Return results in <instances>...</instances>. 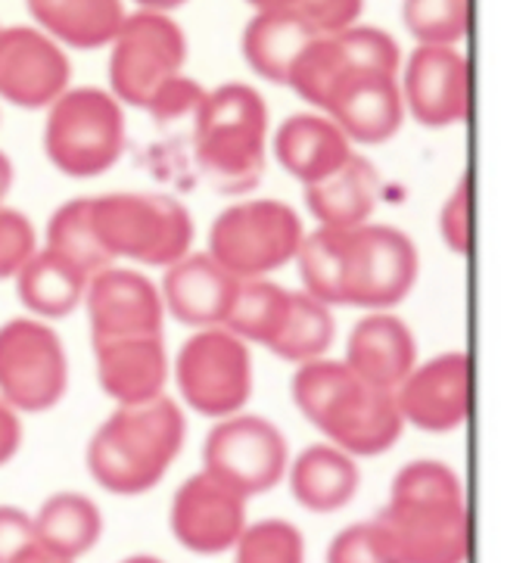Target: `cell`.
Listing matches in <instances>:
<instances>
[{
	"mask_svg": "<svg viewBox=\"0 0 532 563\" xmlns=\"http://www.w3.org/2000/svg\"><path fill=\"white\" fill-rule=\"evenodd\" d=\"M44 250H51L59 258H66L81 274L93 277L97 272L110 268L112 258L110 250L103 246V240L93 228L91 200H69L59 206L51 221H47V243Z\"/></svg>",
	"mask_w": 532,
	"mask_h": 563,
	"instance_id": "cell-32",
	"label": "cell"
},
{
	"mask_svg": "<svg viewBox=\"0 0 532 563\" xmlns=\"http://www.w3.org/2000/svg\"><path fill=\"white\" fill-rule=\"evenodd\" d=\"M474 367L467 352H445L414 371L396 389V405L404 423L423 433H452L470 418Z\"/></svg>",
	"mask_w": 532,
	"mask_h": 563,
	"instance_id": "cell-13",
	"label": "cell"
},
{
	"mask_svg": "<svg viewBox=\"0 0 532 563\" xmlns=\"http://www.w3.org/2000/svg\"><path fill=\"white\" fill-rule=\"evenodd\" d=\"M47 159L69 178H97L125 150V112L110 91L75 88L47 107Z\"/></svg>",
	"mask_w": 532,
	"mask_h": 563,
	"instance_id": "cell-5",
	"label": "cell"
},
{
	"mask_svg": "<svg viewBox=\"0 0 532 563\" xmlns=\"http://www.w3.org/2000/svg\"><path fill=\"white\" fill-rule=\"evenodd\" d=\"M268 107L250 85L206 91L193 112V153L200 172L221 194L253 190L265 168Z\"/></svg>",
	"mask_w": 532,
	"mask_h": 563,
	"instance_id": "cell-3",
	"label": "cell"
},
{
	"mask_svg": "<svg viewBox=\"0 0 532 563\" xmlns=\"http://www.w3.org/2000/svg\"><path fill=\"white\" fill-rule=\"evenodd\" d=\"M91 318L93 343L163 336L166 306L163 296L144 274L131 268H103L88 280L85 302Z\"/></svg>",
	"mask_w": 532,
	"mask_h": 563,
	"instance_id": "cell-15",
	"label": "cell"
},
{
	"mask_svg": "<svg viewBox=\"0 0 532 563\" xmlns=\"http://www.w3.org/2000/svg\"><path fill=\"white\" fill-rule=\"evenodd\" d=\"M365 0H296V13L312 25L318 35H336L358 25Z\"/></svg>",
	"mask_w": 532,
	"mask_h": 563,
	"instance_id": "cell-41",
	"label": "cell"
},
{
	"mask_svg": "<svg viewBox=\"0 0 532 563\" xmlns=\"http://www.w3.org/2000/svg\"><path fill=\"white\" fill-rule=\"evenodd\" d=\"M97 380L112 401L144 405L163 396L168 380V355L163 336H134L93 343Z\"/></svg>",
	"mask_w": 532,
	"mask_h": 563,
	"instance_id": "cell-20",
	"label": "cell"
},
{
	"mask_svg": "<svg viewBox=\"0 0 532 563\" xmlns=\"http://www.w3.org/2000/svg\"><path fill=\"white\" fill-rule=\"evenodd\" d=\"M421 258L414 240L392 224L346 231V302L367 311L399 306L418 284Z\"/></svg>",
	"mask_w": 532,
	"mask_h": 563,
	"instance_id": "cell-11",
	"label": "cell"
},
{
	"mask_svg": "<svg viewBox=\"0 0 532 563\" xmlns=\"http://www.w3.org/2000/svg\"><path fill=\"white\" fill-rule=\"evenodd\" d=\"M184 433L181 408L166 396L115 408L88 445L93 483L122 498L156 489L181 452Z\"/></svg>",
	"mask_w": 532,
	"mask_h": 563,
	"instance_id": "cell-2",
	"label": "cell"
},
{
	"mask_svg": "<svg viewBox=\"0 0 532 563\" xmlns=\"http://www.w3.org/2000/svg\"><path fill=\"white\" fill-rule=\"evenodd\" d=\"M290 445L271 420L256 415H231L215 423L202 442V473L240 498L271 492L287 476Z\"/></svg>",
	"mask_w": 532,
	"mask_h": 563,
	"instance_id": "cell-8",
	"label": "cell"
},
{
	"mask_svg": "<svg viewBox=\"0 0 532 563\" xmlns=\"http://www.w3.org/2000/svg\"><path fill=\"white\" fill-rule=\"evenodd\" d=\"M287 311H290V290L277 287L268 277H253L237 284L234 302L221 328L246 345H271L287 321Z\"/></svg>",
	"mask_w": 532,
	"mask_h": 563,
	"instance_id": "cell-30",
	"label": "cell"
},
{
	"mask_svg": "<svg viewBox=\"0 0 532 563\" xmlns=\"http://www.w3.org/2000/svg\"><path fill=\"white\" fill-rule=\"evenodd\" d=\"M141 10H149V13H171V10H178L184 7L187 0H134Z\"/></svg>",
	"mask_w": 532,
	"mask_h": 563,
	"instance_id": "cell-46",
	"label": "cell"
},
{
	"mask_svg": "<svg viewBox=\"0 0 532 563\" xmlns=\"http://www.w3.org/2000/svg\"><path fill=\"white\" fill-rule=\"evenodd\" d=\"M93 228L112 258L141 265H175L190 253L193 219L181 202L163 194L91 197Z\"/></svg>",
	"mask_w": 532,
	"mask_h": 563,
	"instance_id": "cell-4",
	"label": "cell"
},
{
	"mask_svg": "<svg viewBox=\"0 0 532 563\" xmlns=\"http://www.w3.org/2000/svg\"><path fill=\"white\" fill-rule=\"evenodd\" d=\"M13 178H16V172H13V163H10V156L0 150V206L7 202L10 197V190H13Z\"/></svg>",
	"mask_w": 532,
	"mask_h": 563,
	"instance_id": "cell-45",
	"label": "cell"
},
{
	"mask_svg": "<svg viewBox=\"0 0 532 563\" xmlns=\"http://www.w3.org/2000/svg\"><path fill=\"white\" fill-rule=\"evenodd\" d=\"M377 197H380V175L362 156H352L350 163L336 168L324 181L306 187V206L318 221V228H331V231H355L362 224H370Z\"/></svg>",
	"mask_w": 532,
	"mask_h": 563,
	"instance_id": "cell-23",
	"label": "cell"
},
{
	"mask_svg": "<svg viewBox=\"0 0 532 563\" xmlns=\"http://www.w3.org/2000/svg\"><path fill=\"white\" fill-rule=\"evenodd\" d=\"M37 253L35 228L19 209L0 206V280L16 277L19 268Z\"/></svg>",
	"mask_w": 532,
	"mask_h": 563,
	"instance_id": "cell-40",
	"label": "cell"
},
{
	"mask_svg": "<svg viewBox=\"0 0 532 563\" xmlns=\"http://www.w3.org/2000/svg\"><path fill=\"white\" fill-rule=\"evenodd\" d=\"M32 520L37 548L69 563L88 558L103 539V514L97 501L81 492H54L44 498L37 514H32Z\"/></svg>",
	"mask_w": 532,
	"mask_h": 563,
	"instance_id": "cell-26",
	"label": "cell"
},
{
	"mask_svg": "<svg viewBox=\"0 0 532 563\" xmlns=\"http://www.w3.org/2000/svg\"><path fill=\"white\" fill-rule=\"evenodd\" d=\"M246 523V498L202 471L184 479L168 510L175 542L202 558L234 551Z\"/></svg>",
	"mask_w": 532,
	"mask_h": 563,
	"instance_id": "cell-12",
	"label": "cell"
},
{
	"mask_svg": "<svg viewBox=\"0 0 532 563\" xmlns=\"http://www.w3.org/2000/svg\"><path fill=\"white\" fill-rule=\"evenodd\" d=\"M234 563H306V539L287 520L246 523L234 545Z\"/></svg>",
	"mask_w": 532,
	"mask_h": 563,
	"instance_id": "cell-36",
	"label": "cell"
},
{
	"mask_svg": "<svg viewBox=\"0 0 532 563\" xmlns=\"http://www.w3.org/2000/svg\"><path fill=\"white\" fill-rule=\"evenodd\" d=\"M402 19L418 44L458 47L470 32V0H402Z\"/></svg>",
	"mask_w": 532,
	"mask_h": 563,
	"instance_id": "cell-34",
	"label": "cell"
},
{
	"mask_svg": "<svg viewBox=\"0 0 532 563\" xmlns=\"http://www.w3.org/2000/svg\"><path fill=\"white\" fill-rule=\"evenodd\" d=\"M343 362L367 386L396 393L418 364V340L402 318L389 311H370L352 330Z\"/></svg>",
	"mask_w": 532,
	"mask_h": 563,
	"instance_id": "cell-19",
	"label": "cell"
},
{
	"mask_svg": "<svg viewBox=\"0 0 532 563\" xmlns=\"http://www.w3.org/2000/svg\"><path fill=\"white\" fill-rule=\"evenodd\" d=\"M287 479L296 501L312 514H336L352 505L362 489L358 461L331 442H318L296 454L287 467Z\"/></svg>",
	"mask_w": 532,
	"mask_h": 563,
	"instance_id": "cell-22",
	"label": "cell"
},
{
	"mask_svg": "<svg viewBox=\"0 0 532 563\" xmlns=\"http://www.w3.org/2000/svg\"><path fill=\"white\" fill-rule=\"evenodd\" d=\"M399 88L404 112L426 128L458 125L470 115V63L458 47L418 44Z\"/></svg>",
	"mask_w": 532,
	"mask_h": 563,
	"instance_id": "cell-16",
	"label": "cell"
},
{
	"mask_svg": "<svg viewBox=\"0 0 532 563\" xmlns=\"http://www.w3.org/2000/svg\"><path fill=\"white\" fill-rule=\"evenodd\" d=\"M13 563H69V561H63V558H54L51 551H44V548H29L22 558H16Z\"/></svg>",
	"mask_w": 532,
	"mask_h": 563,
	"instance_id": "cell-47",
	"label": "cell"
},
{
	"mask_svg": "<svg viewBox=\"0 0 532 563\" xmlns=\"http://www.w3.org/2000/svg\"><path fill=\"white\" fill-rule=\"evenodd\" d=\"M246 3H253L256 13H262V10H293L296 7V0H246Z\"/></svg>",
	"mask_w": 532,
	"mask_h": 563,
	"instance_id": "cell-48",
	"label": "cell"
},
{
	"mask_svg": "<svg viewBox=\"0 0 532 563\" xmlns=\"http://www.w3.org/2000/svg\"><path fill=\"white\" fill-rule=\"evenodd\" d=\"M302 236V219L287 202L250 200L224 209L215 219L209 255L240 280H253L293 262Z\"/></svg>",
	"mask_w": 532,
	"mask_h": 563,
	"instance_id": "cell-6",
	"label": "cell"
},
{
	"mask_svg": "<svg viewBox=\"0 0 532 563\" xmlns=\"http://www.w3.org/2000/svg\"><path fill=\"white\" fill-rule=\"evenodd\" d=\"M377 523L399 563H467L470 510L458 473L442 461H411L396 473Z\"/></svg>",
	"mask_w": 532,
	"mask_h": 563,
	"instance_id": "cell-1",
	"label": "cell"
},
{
	"mask_svg": "<svg viewBox=\"0 0 532 563\" xmlns=\"http://www.w3.org/2000/svg\"><path fill=\"white\" fill-rule=\"evenodd\" d=\"M314 37L321 35L296 10H262L243 32V56L265 81L287 85Z\"/></svg>",
	"mask_w": 532,
	"mask_h": 563,
	"instance_id": "cell-25",
	"label": "cell"
},
{
	"mask_svg": "<svg viewBox=\"0 0 532 563\" xmlns=\"http://www.w3.org/2000/svg\"><path fill=\"white\" fill-rule=\"evenodd\" d=\"M29 10L44 35L81 51L110 47L129 16L122 0H32Z\"/></svg>",
	"mask_w": 532,
	"mask_h": 563,
	"instance_id": "cell-27",
	"label": "cell"
},
{
	"mask_svg": "<svg viewBox=\"0 0 532 563\" xmlns=\"http://www.w3.org/2000/svg\"><path fill=\"white\" fill-rule=\"evenodd\" d=\"M333 37H336L343 56H346L350 73L399 75L402 51H399L396 37L386 35L384 29H374V25H350V29L336 32Z\"/></svg>",
	"mask_w": 532,
	"mask_h": 563,
	"instance_id": "cell-37",
	"label": "cell"
},
{
	"mask_svg": "<svg viewBox=\"0 0 532 563\" xmlns=\"http://www.w3.org/2000/svg\"><path fill=\"white\" fill-rule=\"evenodd\" d=\"M333 309L312 299L309 292H290V311L287 321L277 333V340L268 349L280 362L306 364L314 358H324L333 343Z\"/></svg>",
	"mask_w": 532,
	"mask_h": 563,
	"instance_id": "cell-33",
	"label": "cell"
},
{
	"mask_svg": "<svg viewBox=\"0 0 532 563\" xmlns=\"http://www.w3.org/2000/svg\"><path fill=\"white\" fill-rule=\"evenodd\" d=\"M175 380L184 401L206 418H231L253 396L250 345L224 328L193 333L178 352Z\"/></svg>",
	"mask_w": 532,
	"mask_h": 563,
	"instance_id": "cell-10",
	"label": "cell"
},
{
	"mask_svg": "<svg viewBox=\"0 0 532 563\" xmlns=\"http://www.w3.org/2000/svg\"><path fill=\"white\" fill-rule=\"evenodd\" d=\"M35 545L32 514L13 505H0V563H13Z\"/></svg>",
	"mask_w": 532,
	"mask_h": 563,
	"instance_id": "cell-43",
	"label": "cell"
},
{
	"mask_svg": "<svg viewBox=\"0 0 532 563\" xmlns=\"http://www.w3.org/2000/svg\"><path fill=\"white\" fill-rule=\"evenodd\" d=\"M88 274H81L66 258L51 250H37L16 274L22 306L35 318H66L85 302Z\"/></svg>",
	"mask_w": 532,
	"mask_h": 563,
	"instance_id": "cell-28",
	"label": "cell"
},
{
	"mask_svg": "<svg viewBox=\"0 0 532 563\" xmlns=\"http://www.w3.org/2000/svg\"><path fill=\"white\" fill-rule=\"evenodd\" d=\"M440 234L445 246L461 258L474 253V181H470V175L458 178L442 206Z\"/></svg>",
	"mask_w": 532,
	"mask_h": 563,
	"instance_id": "cell-39",
	"label": "cell"
},
{
	"mask_svg": "<svg viewBox=\"0 0 532 563\" xmlns=\"http://www.w3.org/2000/svg\"><path fill=\"white\" fill-rule=\"evenodd\" d=\"M110 47V85L119 103L147 110L163 85L184 75L187 37L168 13L137 10L125 16Z\"/></svg>",
	"mask_w": 532,
	"mask_h": 563,
	"instance_id": "cell-7",
	"label": "cell"
},
{
	"mask_svg": "<svg viewBox=\"0 0 532 563\" xmlns=\"http://www.w3.org/2000/svg\"><path fill=\"white\" fill-rule=\"evenodd\" d=\"M293 262L299 265L302 292L331 309L346 302V231L314 228L302 236Z\"/></svg>",
	"mask_w": 532,
	"mask_h": 563,
	"instance_id": "cell-31",
	"label": "cell"
},
{
	"mask_svg": "<svg viewBox=\"0 0 532 563\" xmlns=\"http://www.w3.org/2000/svg\"><path fill=\"white\" fill-rule=\"evenodd\" d=\"M362 386L365 383L352 374L346 362L314 358V362L299 364L293 377V399L302 411V418L312 420L314 427L324 433Z\"/></svg>",
	"mask_w": 532,
	"mask_h": 563,
	"instance_id": "cell-29",
	"label": "cell"
},
{
	"mask_svg": "<svg viewBox=\"0 0 532 563\" xmlns=\"http://www.w3.org/2000/svg\"><path fill=\"white\" fill-rule=\"evenodd\" d=\"M350 75V66H346V56L340 51L336 37L321 35L314 37L309 44V51L299 56V63L290 73V88H293L306 103H312L318 110H324L331 91Z\"/></svg>",
	"mask_w": 532,
	"mask_h": 563,
	"instance_id": "cell-35",
	"label": "cell"
},
{
	"mask_svg": "<svg viewBox=\"0 0 532 563\" xmlns=\"http://www.w3.org/2000/svg\"><path fill=\"white\" fill-rule=\"evenodd\" d=\"M275 156L302 187L324 181L336 168L350 163V137L333 125L328 115L299 112L290 115L275 134Z\"/></svg>",
	"mask_w": 532,
	"mask_h": 563,
	"instance_id": "cell-21",
	"label": "cell"
},
{
	"mask_svg": "<svg viewBox=\"0 0 532 563\" xmlns=\"http://www.w3.org/2000/svg\"><path fill=\"white\" fill-rule=\"evenodd\" d=\"M122 563H166V561H159V558H153V554H131V558H125Z\"/></svg>",
	"mask_w": 532,
	"mask_h": 563,
	"instance_id": "cell-49",
	"label": "cell"
},
{
	"mask_svg": "<svg viewBox=\"0 0 532 563\" xmlns=\"http://www.w3.org/2000/svg\"><path fill=\"white\" fill-rule=\"evenodd\" d=\"M404 420L396 393L362 386L352 401L333 418V423L324 430V437L331 445L343 449L352 457H374L392 449L402 437Z\"/></svg>",
	"mask_w": 532,
	"mask_h": 563,
	"instance_id": "cell-24",
	"label": "cell"
},
{
	"mask_svg": "<svg viewBox=\"0 0 532 563\" xmlns=\"http://www.w3.org/2000/svg\"><path fill=\"white\" fill-rule=\"evenodd\" d=\"M324 563H399V554L389 542L386 529L374 517L336 532L328 545Z\"/></svg>",
	"mask_w": 532,
	"mask_h": 563,
	"instance_id": "cell-38",
	"label": "cell"
},
{
	"mask_svg": "<svg viewBox=\"0 0 532 563\" xmlns=\"http://www.w3.org/2000/svg\"><path fill=\"white\" fill-rule=\"evenodd\" d=\"M19 445H22V420H19V411H13L7 401L0 399V467L16 457Z\"/></svg>",
	"mask_w": 532,
	"mask_h": 563,
	"instance_id": "cell-44",
	"label": "cell"
},
{
	"mask_svg": "<svg viewBox=\"0 0 532 563\" xmlns=\"http://www.w3.org/2000/svg\"><path fill=\"white\" fill-rule=\"evenodd\" d=\"M321 112L350 137V144H386L404 119L399 75L350 73Z\"/></svg>",
	"mask_w": 532,
	"mask_h": 563,
	"instance_id": "cell-17",
	"label": "cell"
},
{
	"mask_svg": "<svg viewBox=\"0 0 532 563\" xmlns=\"http://www.w3.org/2000/svg\"><path fill=\"white\" fill-rule=\"evenodd\" d=\"M29 3H32V0H29Z\"/></svg>",
	"mask_w": 532,
	"mask_h": 563,
	"instance_id": "cell-50",
	"label": "cell"
},
{
	"mask_svg": "<svg viewBox=\"0 0 532 563\" xmlns=\"http://www.w3.org/2000/svg\"><path fill=\"white\" fill-rule=\"evenodd\" d=\"M69 386L66 345L37 318H13L0 328V399L13 411L56 408Z\"/></svg>",
	"mask_w": 532,
	"mask_h": 563,
	"instance_id": "cell-9",
	"label": "cell"
},
{
	"mask_svg": "<svg viewBox=\"0 0 532 563\" xmlns=\"http://www.w3.org/2000/svg\"><path fill=\"white\" fill-rule=\"evenodd\" d=\"M240 277L221 268L209 253H187L166 268L163 306L190 328H221L234 302Z\"/></svg>",
	"mask_w": 532,
	"mask_h": 563,
	"instance_id": "cell-18",
	"label": "cell"
},
{
	"mask_svg": "<svg viewBox=\"0 0 532 563\" xmlns=\"http://www.w3.org/2000/svg\"><path fill=\"white\" fill-rule=\"evenodd\" d=\"M66 51L41 29H0V97L22 110H44L69 91Z\"/></svg>",
	"mask_w": 532,
	"mask_h": 563,
	"instance_id": "cell-14",
	"label": "cell"
},
{
	"mask_svg": "<svg viewBox=\"0 0 532 563\" xmlns=\"http://www.w3.org/2000/svg\"><path fill=\"white\" fill-rule=\"evenodd\" d=\"M202 97H206V91L193 78L178 75V78H171L168 85H163L156 91V97L147 103V112L156 122H175V119H184V115H193L202 103Z\"/></svg>",
	"mask_w": 532,
	"mask_h": 563,
	"instance_id": "cell-42",
	"label": "cell"
}]
</instances>
